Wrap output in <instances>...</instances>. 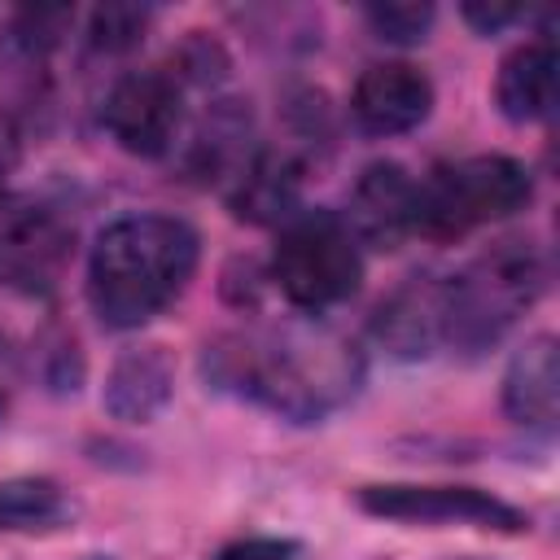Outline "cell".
Masks as SVG:
<instances>
[{
  "label": "cell",
  "mask_w": 560,
  "mask_h": 560,
  "mask_svg": "<svg viewBox=\"0 0 560 560\" xmlns=\"http://www.w3.org/2000/svg\"><path fill=\"white\" fill-rule=\"evenodd\" d=\"M201 372L280 420L319 424L363 385V354L328 324L289 319L258 332H223L206 346Z\"/></svg>",
  "instance_id": "6da1fadb"
},
{
  "label": "cell",
  "mask_w": 560,
  "mask_h": 560,
  "mask_svg": "<svg viewBox=\"0 0 560 560\" xmlns=\"http://www.w3.org/2000/svg\"><path fill=\"white\" fill-rule=\"evenodd\" d=\"M197 232L175 214H122L101 228L88 254V302L105 328H140L192 280Z\"/></svg>",
  "instance_id": "7a4b0ae2"
},
{
  "label": "cell",
  "mask_w": 560,
  "mask_h": 560,
  "mask_svg": "<svg viewBox=\"0 0 560 560\" xmlns=\"http://www.w3.org/2000/svg\"><path fill=\"white\" fill-rule=\"evenodd\" d=\"M547 284V262L534 241L508 236L481 249L468 267L446 276V311H442V346L459 354H481L503 341V332L538 302Z\"/></svg>",
  "instance_id": "3957f363"
},
{
  "label": "cell",
  "mask_w": 560,
  "mask_h": 560,
  "mask_svg": "<svg viewBox=\"0 0 560 560\" xmlns=\"http://www.w3.org/2000/svg\"><path fill=\"white\" fill-rule=\"evenodd\" d=\"M529 197L534 179L516 158L477 153L464 162H446L416 179V232L433 241H455L481 223L525 210Z\"/></svg>",
  "instance_id": "277c9868"
},
{
  "label": "cell",
  "mask_w": 560,
  "mask_h": 560,
  "mask_svg": "<svg viewBox=\"0 0 560 560\" xmlns=\"http://www.w3.org/2000/svg\"><path fill=\"white\" fill-rule=\"evenodd\" d=\"M363 280V249L350 236L346 219L332 210H298L280 223V241L271 254V284L298 311H328L354 298Z\"/></svg>",
  "instance_id": "5b68a950"
},
{
  "label": "cell",
  "mask_w": 560,
  "mask_h": 560,
  "mask_svg": "<svg viewBox=\"0 0 560 560\" xmlns=\"http://www.w3.org/2000/svg\"><path fill=\"white\" fill-rule=\"evenodd\" d=\"M359 508L381 521L402 525H477L494 534H521L529 529V516L512 508L508 499L477 490V486H416V481H385L363 486Z\"/></svg>",
  "instance_id": "8992f818"
},
{
  "label": "cell",
  "mask_w": 560,
  "mask_h": 560,
  "mask_svg": "<svg viewBox=\"0 0 560 560\" xmlns=\"http://www.w3.org/2000/svg\"><path fill=\"white\" fill-rule=\"evenodd\" d=\"M179 79L171 70H127L114 79L101 122L118 149L136 158H162L179 131Z\"/></svg>",
  "instance_id": "52a82bcc"
},
{
  "label": "cell",
  "mask_w": 560,
  "mask_h": 560,
  "mask_svg": "<svg viewBox=\"0 0 560 560\" xmlns=\"http://www.w3.org/2000/svg\"><path fill=\"white\" fill-rule=\"evenodd\" d=\"M433 109V79L411 61H376L350 88V118L368 136L416 131Z\"/></svg>",
  "instance_id": "ba28073f"
},
{
  "label": "cell",
  "mask_w": 560,
  "mask_h": 560,
  "mask_svg": "<svg viewBox=\"0 0 560 560\" xmlns=\"http://www.w3.org/2000/svg\"><path fill=\"white\" fill-rule=\"evenodd\" d=\"M346 228L359 245L398 249L416 236V179L398 162H372L350 184Z\"/></svg>",
  "instance_id": "9c48e42d"
},
{
  "label": "cell",
  "mask_w": 560,
  "mask_h": 560,
  "mask_svg": "<svg viewBox=\"0 0 560 560\" xmlns=\"http://www.w3.org/2000/svg\"><path fill=\"white\" fill-rule=\"evenodd\" d=\"M446 276H407L372 315V337L394 359H429L442 346Z\"/></svg>",
  "instance_id": "30bf717a"
},
{
  "label": "cell",
  "mask_w": 560,
  "mask_h": 560,
  "mask_svg": "<svg viewBox=\"0 0 560 560\" xmlns=\"http://www.w3.org/2000/svg\"><path fill=\"white\" fill-rule=\"evenodd\" d=\"M499 394H503L508 420H516L525 429H538V433L556 429V416H560V346H556L551 332L529 337L508 359Z\"/></svg>",
  "instance_id": "8fae6325"
},
{
  "label": "cell",
  "mask_w": 560,
  "mask_h": 560,
  "mask_svg": "<svg viewBox=\"0 0 560 560\" xmlns=\"http://www.w3.org/2000/svg\"><path fill=\"white\" fill-rule=\"evenodd\" d=\"M175 394V363L162 346H127L105 376V411L127 424L153 420Z\"/></svg>",
  "instance_id": "7c38bea8"
},
{
  "label": "cell",
  "mask_w": 560,
  "mask_h": 560,
  "mask_svg": "<svg viewBox=\"0 0 560 560\" xmlns=\"http://www.w3.org/2000/svg\"><path fill=\"white\" fill-rule=\"evenodd\" d=\"M494 105L508 122H538L556 105V48L551 39H525L499 61Z\"/></svg>",
  "instance_id": "4fadbf2b"
},
{
  "label": "cell",
  "mask_w": 560,
  "mask_h": 560,
  "mask_svg": "<svg viewBox=\"0 0 560 560\" xmlns=\"http://www.w3.org/2000/svg\"><path fill=\"white\" fill-rule=\"evenodd\" d=\"M232 210L236 219L249 223H284L298 214V188H302V166L289 153H254L241 162L232 175Z\"/></svg>",
  "instance_id": "5bb4252c"
},
{
  "label": "cell",
  "mask_w": 560,
  "mask_h": 560,
  "mask_svg": "<svg viewBox=\"0 0 560 560\" xmlns=\"http://www.w3.org/2000/svg\"><path fill=\"white\" fill-rule=\"evenodd\" d=\"M66 254V228L44 210H13L0 219V276L26 289L48 284L57 258Z\"/></svg>",
  "instance_id": "9a60e30c"
},
{
  "label": "cell",
  "mask_w": 560,
  "mask_h": 560,
  "mask_svg": "<svg viewBox=\"0 0 560 560\" xmlns=\"http://www.w3.org/2000/svg\"><path fill=\"white\" fill-rule=\"evenodd\" d=\"M70 516V503L48 477H9L0 481V534H44Z\"/></svg>",
  "instance_id": "2e32d148"
},
{
  "label": "cell",
  "mask_w": 560,
  "mask_h": 560,
  "mask_svg": "<svg viewBox=\"0 0 560 560\" xmlns=\"http://www.w3.org/2000/svg\"><path fill=\"white\" fill-rule=\"evenodd\" d=\"M368 26L389 39V44H420L433 26V4H416V0H385V4H368L363 9Z\"/></svg>",
  "instance_id": "e0dca14e"
},
{
  "label": "cell",
  "mask_w": 560,
  "mask_h": 560,
  "mask_svg": "<svg viewBox=\"0 0 560 560\" xmlns=\"http://www.w3.org/2000/svg\"><path fill=\"white\" fill-rule=\"evenodd\" d=\"M144 26H149V9L105 4V9L92 13V44L105 48V52H127L144 39Z\"/></svg>",
  "instance_id": "ac0fdd59"
},
{
  "label": "cell",
  "mask_w": 560,
  "mask_h": 560,
  "mask_svg": "<svg viewBox=\"0 0 560 560\" xmlns=\"http://www.w3.org/2000/svg\"><path fill=\"white\" fill-rule=\"evenodd\" d=\"M210 560H302V551L289 538H236L219 547Z\"/></svg>",
  "instance_id": "d6986e66"
},
{
  "label": "cell",
  "mask_w": 560,
  "mask_h": 560,
  "mask_svg": "<svg viewBox=\"0 0 560 560\" xmlns=\"http://www.w3.org/2000/svg\"><path fill=\"white\" fill-rule=\"evenodd\" d=\"M516 18H521V9H512V4H464V22L477 26L481 35H494V31L512 26Z\"/></svg>",
  "instance_id": "ffe728a7"
},
{
  "label": "cell",
  "mask_w": 560,
  "mask_h": 560,
  "mask_svg": "<svg viewBox=\"0 0 560 560\" xmlns=\"http://www.w3.org/2000/svg\"><path fill=\"white\" fill-rule=\"evenodd\" d=\"M0 420H4V385H0Z\"/></svg>",
  "instance_id": "44dd1931"
}]
</instances>
